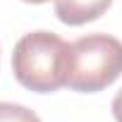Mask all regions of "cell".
<instances>
[{"label": "cell", "instance_id": "cell-1", "mask_svg": "<svg viewBox=\"0 0 122 122\" xmlns=\"http://www.w3.org/2000/svg\"><path fill=\"white\" fill-rule=\"evenodd\" d=\"M72 43L53 31L24 34L12 50L15 79L36 93H53L67 86Z\"/></svg>", "mask_w": 122, "mask_h": 122}, {"label": "cell", "instance_id": "cell-2", "mask_svg": "<svg viewBox=\"0 0 122 122\" xmlns=\"http://www.w3.org/2000/svg\"><path fill=\"white\" fill-rule=\"evenodd\" d=\"M122 74V41L108 34H89L72 43L67 86L79 93H96Z\"/></svg>", "mask_w": 122, "mask_h": 122}, {"label": "cell", "instance_id": "cell-3", "mask_svg": "<svg viewBox=\"0 0 122 122\" xmlns=\"http://www.w3.org/2000/svg\"><path fill=\"white\" fill-rule=\"evenodd\" d=\"M110 5L112 0H55V15L67 26H81L98 19Z\"/></svg>", "mask_w": 122, "mask_h": 122}, {"label": "cell", "instance_id": "cell-4", "mask_svg": "<svg viewBox=\"0 0 122 122\" xmlns=\"http://www.w3.org/2000/svg\"><path fill=\"white\" fill-rule=\"evenodd\" d=\"M0 122H41V117L19 103L0 101Z\"/></svg>", "mask_w": 122, "mask_h": 122}, {"label": "cell", "instance_id": "cell-5", "mask_svg": "<svg viewBox=\"0 0 122 122\" xmlns=\"http://www.w3.org/2000/svg\"><path fill=\"white\" fill-rule=\"evenodd\" d=\"M112 117H115V122H122V89L112 98Z\"/></svg>", "mask_w": 122, "mask_h": 122}, {"label": "cell", "instance_id": "cell-6", "mask_svg": "<svg viewBox=\"0 0 122 122\" xmlns=\"http://www.w3.org/2000/svg\"><path fill=\"white\" fill-rule=\"evenodd\" d=\"M22 3H31V5H41V3H48V0H22Z\"/></svg>", "mask_w": 122, "mask_h": 122}]
</instances>
